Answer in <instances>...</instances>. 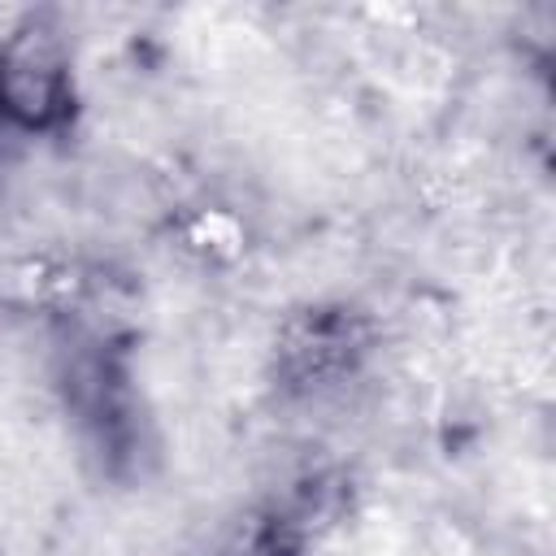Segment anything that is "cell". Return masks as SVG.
<instances>
[{"label":"cell","mask_w":556,"mask_h":556,"mask_svg":"<svg viewBox=\"0 0 556 556\" xmlns=\"http://www.w3.org/2000/svg\"><path fill=\"white\" fill-rule=\"evenodd\" d=\"M74 109L70 56L61 30L30 17L0 43V122L13 130H52Z\"/></svg>","instance_id":"cell-1"}]
</instances>
